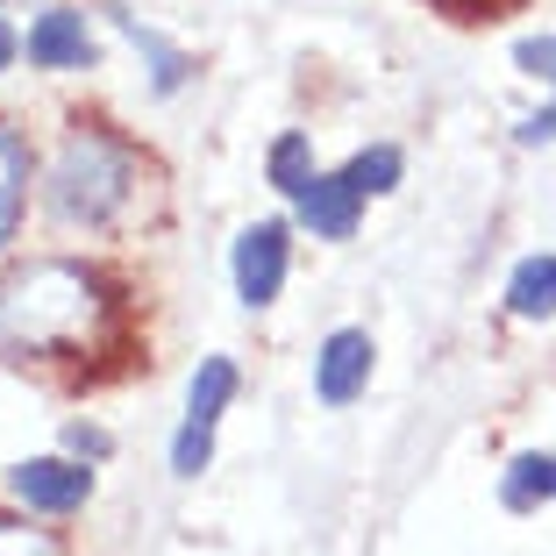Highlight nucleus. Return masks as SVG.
<instances>
[{
  "instance_id": "9",
  "label": "nucleus",
  "mask_w": 556,
  "mask_h": 556,
  "mask_svg": "<svg viewBox=\"0 0 556 556\" xmlns=\"http://www.w3.org/2000/svg\"><path fill=\"white\" fill-rule=\"evenodd\" d=\"M514 65L528 72V79H549L556 86V36H528L521 50H514ZM514 143H556V108H542V115H521L514 122Z\"/></svg>"
},
{
  "instance_id": "5",
  "label": "nucleus",
  "mask_w": 556,
  "mask_h": 556,
  "mask_svg": "<svg viewBox=\"0 0 556 556\" xmlns=\"http://www.w3.org/2000/svg\"><path fill=\"white\" fill-rule=\"evenodd\" d=\"M364 179L357 172H314L307 186L293 193V207H300V222H307L314 236H328V243H343V236H357V214H364Z\"/></svg>"
},
{
  "instance_id": "14",
  "label": "nucleus",
  "mask_w": 556,
  "mask_h": 556,
  "mask_svg": "<svg viewBox=\"0 0 556 556\" xmlns=\"http://www.w3.org/2000/svg\"><path fill=\"white\" fill-rule=\"evenodd\" d=\"M307 179H314V164H307V136H278V143H271V186H278L286 200H293Z\"/></svg>"
},
{
  "instance_id": "4",
  "label": "nucleus",
  "mask_w": 556,
  "mask_h": 556,
  "mask_svg": "<svg viewBox=\"0 0 556 556\" xmlns=\"http://www.w3.org/2000/svg\"><path fill=\"white\" fill-rule=\"evenodd\" d=\"M286 222H257V229H243L236 236V257H229V271H236V300L243 307H271L278 300V286H286Z\"/></svg>"
},
{
  "instance_id": "1",
  "label": "nucleus",
  "mask_w": 556,
  "mask_h": 556,
  "mask_svg": "<svg viewBox=\"0 0 556 556\" xmlns=\"http://www.w3.org/2000/svg\"><path fill=\"white\" fill-rule=\"evenodd\" d=\"M115 328V293L86 264L43 257L0 286V357H86Z\"/></svg>"
},
{
  "instance_id": "2",
  "label": "nucleus",
  "mask_w": 556,
  "mask_h": 556,
  "mask_svg": "<svg viewBox=\"0 0 556 556\" xmlns=\"http://www.w3.org/2000/svg\"><path fill=\"white\" fill-rule=\"evenodd\" d=\"M136 193V157L115 143L108 129L79 122L50 164V214L72 222V229H108Z\"/></svg>"
},
{
  "instance_id": "16",
  "label": "nucleus",
  "mask_w": 556,
  "mask_h": 556,
  "mask_svg": "<svg viewBox=\"0 0 556 556\" xmlns=\"http://www.w3.org/2000/svg\"><path fill=\"white\" fill-rule=\"evenodd\" d=\"M435 8L457 22H492V15H507V8H521V0H435Z\"/></svg>"
},
{
  "instance_id": "6",
  "label": "nucleus",
  "mask_w": 556,
  "mask_h": 556,
  "mask_svg": "<svg viewBox=\"0 0 556 556\" xmlns=\"http://www.w3.org/2000/svg\"><path fill=\"white\" fill-rule=\"evenodd\" d=\"M8 492H15L29 514H72V507H86L93 471H86V464H65V457H36V464H15V471H8Z\"/></svg>"
},
{
  "instance_id": "13",
  "label": "nucleus",
  "mask_w": 556,
  "mask_h": 556,
  "mask_svg": "<svg viewBox=\"0 0 556 556\" xmlns=\"http://www.w3.org/2000/svg\"><path fill=\"white\" fill-rule=\"evenodd\" d=\"M108 15H115V29H122V36H129V43H136V50H143L150 65H157V93H172V86H179V79H186V58H179V50H172V43H164V36H157V29H143V22H136V15H129V8H108Z\"/></svg>"
},
{
  "instance_id": "17",
  "label": "nucleus",
  "mask_w": 556,
  "mask_h": 556,
  "mask_svg": "<svg viewBox=\"0 0 556 556\" xmlns=\"http://www.w3.org/2000/svg\"><path fill=\"white\" fill-rule=\"evenodd\" d=\"M8 58H15V29L0 22V72H8Z\"/></svg>"
},
{
  "instance_id": "12",
  "label": "nucleus",
  "mask_w": 556,
  "mask_h": 556,
  "mask_svg": "<svg viewBox=\"0 0 556 556\" xmlns=\"http://www.w3.org/2000/svg\"><path fill=\"white\" fill-rule=\"evenodd\" d=\"M500 500H507L514 514L542 507V500H556V457H514V471L500 478Z\"/></svg>"
},
{
  "instance_id": "10",
  "label": "nucleus",
  "mask_w": 556,
  "mask_h": 556,
  "mask_svg": "<svg viewBox=\"0 0 556 556\" xmlns=\"http://www.w3.org/2000/svg\"><path fill=\"white\" fill-rule=\"evenodd\" d=\"M22 200H29V143H22V136L0 122V250L15 243Z\"/></svg>"
},
{
  "instance_id": "7",
  "label": "nucleus",
  "mask_w": 556,
  "mask_h": 556,
  "mask_svg": "<svg viewBox=\"0 0 556 556\" xmlns=\"http://www.w3.org/2000/svg\"><path fill=\"white\" fill-rule=\"evenodd\" d=\"M364 378H371V336L364 328H336L321 343V357H314V393L328 407H350L364 393Z\"/></svg>"
},
{
  "instance_id": "15",
  "label": "nucleus",
  "mask_w": 556,
  "mask_h": 556,
  "mask_svg": "<svg viewBox=\"0 0 556 556\" xmlns=\"http://www.w3.org/2000/svg\"><path fill=\"white\" fill-rule=\"evenodd\" d=\"M0 556H65V549H58V535H43V528L0 521Z\"/></svg>"
},
{
  "instance_id": "11",
  "label": "nucleus",
  "mask_w": 556,
  "mask_h": 556,
  "mask_svg": "<svg viewBox=\"0 0 556 556\" xmlns=\"http://www.w3.org/2000/svg\"><path fill=\"white\" fill-rule=\"evenodd\" d=\"M507 307L521 314V321H542V314H556V257H521L507 278Z\"/></svg>"
},
{
  "instance_id": "8",
  "label": "nucleus",
  "mask_w": 556,
  "mask_h": 556,
  "mask_svg": "<svg viewBox=\"0 0 556 556\" xmlns=\"http://www.w3.org/2000/svg\"><path fill=\"white\" fill-rule=\"evenodd\" d=\"M29 65H43V72H86V65H93V29H86V15H72V8L36 15Z\"/></svg>"
},
{
  "instance_id": "3",
  "label": "nucleus",
  "mask_w": 556,
  "mask_h": 556,
  "mask_svg": "<svg viewBox=\"0 0 556 556\" xmlns=\"http://www.w3.org/2000/svg\"><path fill=\"white\" fill-rule=\"evenodd\" d=\"M236 400V364L229 357H207L193 371V393H186V421L179 435H172V471L179 478H200L214 457V421H222V407Z\"/></svg>"
}]
</instances>
